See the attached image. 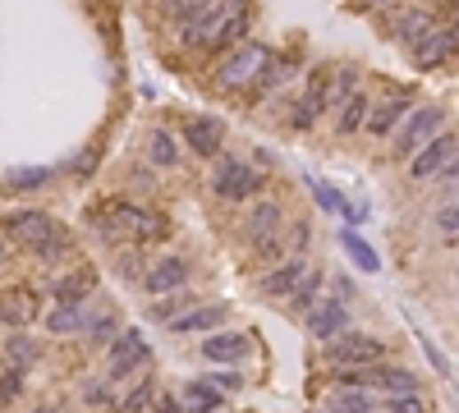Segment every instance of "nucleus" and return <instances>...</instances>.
<instances>
[{
    "instance_id": "12",
    "label": "nucleus",
    "mask_w": 459,
    "mask_h": 413,
    "mask_svg": "<svg viewBox=\"0 0 459 413\" xmlns=\"http://www.w3.org/2000/svg\"><path fill=\"white\" fill-rule=\"evenodd\" d=\"M304 275H308V258H289V262H281L276 271L262 275V294H266V298H289L294 290L304 285Z\"/></svg>"
},
{
    "instance_id": "16",
    "label": "nucleus",
    "mask_w": 459,
    "mask_h": 413,
    "mask_svg": "<svg viewBox=\"0 0 459 413\" xmlns=\"http://www.w3.org/2000/svg\"><path fill=\"white\" fill-rule=\"evenodd\" d=\"M368 381L376 391H386V400L418 395V372H409V368H368Z\"/></svg>"
},
{
    "instance_id": "11",
    "label": "nucleus",
    "mask_w": 459,
    "mask_h": 413,
    "mask_svg": "<svg viewBox=\"0 0 459 413\" xmlns=\"http://www.w3.org/2000/svg\"><path fill=\"white\" fill-rule=\"evenodd\" d=\"M414 115V101H409V92H391L382 106H372V120H368V133L372 138H386V133H395L404 120Z\"/></svg>"
},
{
    "instance_id": "34",
    "label": "nucleus",
    "mask_w": 459,
    "mask_h": 413,
    "mask_svg": "<svg viewBox=\"0 0 459 413\" xmlns=\"http://www.w3.org/2000/svg\"><path fill=\"white\" fill-rule=\"evenodd\" d=\"M143 404H152V385H133L129 400H124V409H129V413H138Z\"/></svg>"
},
{
    "instance_id": "21",
    "label": "nucleus",
    "mask_w": 459,
    "mask_h": 413,
    "mask_svg": "<svg viewBox=\"0 0 459 413\" xmlns=\"http://www.w3.org/2000/svg\"><path fill=\"white\" fill-rule=\"evenodd\" d=\"M368 120H372V106H368V97L363 92H354L344 106H340V120H336V129L340 133H354V129H368Z\"/></svg>"
},
{
    "instance_id": "31",
    "label": "nucleus",
    "mask_w": 459,
    "mask_h": 413,
    "mask_svg": "<svg viewBox=\"0 0 459 413\" xmlns=\"http://www.w3.org/2000/svg\"><path fill=\"white\" fill-rule=\"evenodd\" d=\"M313 193H317V203L327 207V211H344V207H349V203H340V193H336L331 184H321V179L313 184Z\"/></svg>"
},
{
    "instance_id": "2",
    "label": "nucleus",
    "mask_w": 459,
    "mask_h": 413,
    "mask_svg": "<svg viewBox=\"0 0 459 413\" xmlns=\"http://www.w3.org/2000/svg\"><path fill=\"white\" fill-rule=\"evenodd\" d=\"M266 69H272V51L262 42H244L221 69H216V83H221L226 92H234V88H249V83H262Z\"/></svg>"
},
{
    "instance_id": "3",
    "label": "nucleus",
    "mask_w": 459,
    "mask_h": 413,
    "mask_svg": "<svg viewBox=\"0 0 459 413\" xmlns=\"http://www.w3.org/2000/svg\"><path fill=\"white\" fill-rule=\"evenodd\" d=\"M327 358L344 372V368H382V358H386V345L376 340V336H363V330H349V336L331 340Z\"/></svg>"
},
{
    "instance_id": "38",
    "label": "nucleus",
    "mask_w": 459,
    "mask_h": 413,
    "mask_svg": "<svg viewBox=\"0 0 459 413\" xmlns=\"http://www.w3.org/2000/svg\"><path fill=\"white\" fill-rule=\"evenodd\" d=\"M111 395H106V385H88V404H106Z\"/></svg>"
},
{
    "instance_id": "32",
    "label": "nucleus",
    "mask_w": 459,
    "mask_h": 413,
    "mask_svg": "<svg viewBox=\"0 0 459 413\" xmlns=\"http://www.w3.org/2000/svg\"><path fill=\"white\" fill-rule=\"evenodd\" d=\"M23 294H5V326H23V322H28V303H19Z\"/></svg>"
},
{
    "instance_id": "8",
    "label": "nucleus",
    "mask_w": 459,
    "mask_h": 413,
    "mask_svg": "<svg viewBox=\"0 0 459 413\" xmlns=\"http://www.w3.org/2000/svg\"><path fill=\"white\" fill-rule=\"evenodd\" d=\"M308 336H317V340H340V336H349V308L340 298H321L317 308L308 313Z\"/></svg>"
},
{
    "instance_id": "15",
    "label": "nucleus",
    "mask_w": 459,
    "mask_h": 413,
    "mask_svg": "<svg viewBox=\"0 0 459 413\" xmlns=\"http://www.w3.org/2000/svg\"><path fill=\"white\" fill-rule=\"evenodd\" d=\"M226 317H230V303H207V308L198 303L194 313H184L179 322H170V336H194V330H202V336H207V330L221 326Z\"/></svg>"
},
{
    "instance_id": "25",
    "label": "nucleus",
    "mask_w": 459,
    "mask_h": 413,
    "mask_svg": "<svg viewBox=\"0 0 459 413\" xmlns=\"http://www.w3.org/2000/svg\"><path fill=\"white\" fill-rule=\"evenodd\" d=\"M92 281H97L92 271H74V275H65V281H56V298L60 303H83V294L92 290Z\"/></svg>"
},
{
    "instance_id": "22",
    "label": "nucleus",
    "mask_w": 459,
    "mask_h": 413,
    "mask_svg": "<svg viewBox=\"0 0 459 413\" xmlns=\"http://www.w3.org/2000/svg\"><path fill=\"white\" fill-rule=\"evenodd\" d=\"M115 220L124 230H133V234H143V239H152V234H161L166 226H161V216H152V211H138V207H120L115 211Z\"/></svg>"
},
{
    "instance_id": "39",
    "label": "nucleus",
    "mask_w": 459,
    "mask_h": 413,
    "mask_svg": "<svg viewBox=\"0 0 459 413\" xmlns=\"http://www.w3.org/2000/svg\"><path fill=\"white\" fill-rule=\"evenodd\" d=\"M156 413H179V400H170V395H161V400H156Z\"/></svg>"
},
{
    "instance_id": "29",
    "label": "nucleus",
    "mask_w": 459,
    "mask_h": 413,
    "mask_svg": "<svg viewBox=\"0 0 459 413\" xmlns=\"http://www.w3.org/2000/svg\"><path fill=\"white\" fill-rule=\"evenodd\" d=\"M317 290H321V271L304 275V285L289 294V303H294V308H299V313H308V308H317V303H321V298H317Z\"/></svg>"
},
{
    "instance_id": "5",
    "label": "nucleus",
    "mask_w": 459,
    "mask_h": 413,
    "mask_svg": "<svg viewBox=\"0 0 459 413\" xmlns=\"http://www.w3.org/2000/svg\"><path fill=\"white\" fill-rule=\"evenodd\" d=\"M262 188V171H253L249 161H221V171L211 175V193L221 203H244Z\"/></svg>"
},
{
    "instance_id": "35",
    "label": "nucleus",
    "mask_w": 459,
    "mask_h": 413,
    "mask_svg": "<svg viewBox=\"0 0 459 413\" xmlns=\"http://www.w3.org/2000/svg\"><path fill=\"white\" fill-rule=\"evenodd\" d=\"M437 226H441L450 239H459V203H455V207H446V211L437 216Z\"/></svg>"
},
{
    "instance_id": "7",
    "label": "nucleus",
    "mask_w": 459,
    "mask_h": 413,
    "mask_svg": "<svg viewBox=\"0 0 459 413\" xmlns=\"http://www.w3.org/2000/svg\"><path fill=\"white\" fill-rule=\"evenodd\" d=\"M455 152H459V138H450V133H441V138H431V143L409 161V175L423 184V179H431V175H446L450 171V161H455Z\"/></svg>"
},
{
    "instance_id": "20",
    "label": "nucleus",
    "mask_w": 459,
    "mask_h": 413,
    "mask_svg": "<svg viewBox=\"0 0 459 413\" xmlns=\"http://www.w3.org/2000/svg\"><path fill=\"white\" fill-rule=\"evenodd\" d=\"M184 404H188V413H216L221 409V391H216L211 381H188L184 385Z\"/></svg>"
},
{
    "instance_id": "23",
    "label": "nucleus",
    "mask_w": 459,
    "mask_h": 413,
    "mask_svg": "<svg viewBox=\"0 0 459 413\" xmlns=\"http://www.w3.org/2000/svg\"><path fill=\"white\" fill-rule=\"evenodd\" d=\"M327 409H331V413H376V400H372L368 391H336V395L327 400Z\"/></svg>"
},
{
    "instance_id": "37",
    "label": "nucleus",
    "mask_w": 459,
    "mask_h": 413,
    "mask_svg": "<svg viewBox=\"0 0 459 413\" xmlns=\"http://www.w3.org/2000/svg\"><path fill=\"white\" fill-rule=\"evenodd\" d=\"M211 385H216V391H234V385H239V372H211Z\"/></svg>"
},
{
    "instance_id": "40",
    "label": "nucleus",
    "mask_w": 459,
    "mask_h": 413,
    "mask_svg": "<svg viewBox=\"0 0 459 413\" xmlns=\"http://www.w3.org/2000/svg\"><path fill=\"white\" fill-rule=\"evenodd\" d=\"M33 413H56V409H51V404H42V409H33Z\"/></svg>"
},
{
    "instance_id": "18",
    "label": "nucleus",
    "mask_w": 459,
    "mask_h": 413,
    "mask_svg": "<svg viewBox=\"0 0 459 413\" xmlns=\"http://www.w3.org/2000/svg\"><path fill=\"white\" fill-rule=\"evenodd\" d=\"M88 326H92V317H88L83 303H60V308H51V317H46L51 336H69V330H88Z\"/></svg>"
},
{
    "instance_id": "1",
    "label": "nucleus",
    "mask_w": 459,
    "mask_h": 413,
    "mask_svg": "<svg viewBox=\"0 0 459 413\" xmlns=\"http://www.w3.org/2000/svg\"><path fill=\"white\" fill-rule=\"evenodd\" d=\"M5 230H10V239H19L23 248H33V253L46 258V262L65 248V234L56 226V216H46V211H14L5 220Z\"/></svg>"
},
{
    "instance_id": "4",
    "label": "nucleus",
    "mask_w": 459,
    "mask_h": 413,
    "mask_svg": "<svg viewBox=\"0 0 459 413\" xmlns=\"http://www.w3.org/2000/svg\"><path fill=\"white\" fill-rule=\"evenodd\" d=\"M441 120H446V110H437V106L414 110V115L404 120V129L395 133V156H400V161H414V156H418V147H427L431 138H441V133H437V129H441Z\"/></svg>"
},
{
    "instance_id": "26",
    "label": "nucleus",
    "mask_w": 459,
    "mask_h": 413,
    "mask_svg": "<svg viewBox=\"0 0 459 413\" xmlns=\"http://www.w3.org/2000/svg\"><path fill=\"white\" fill-rule=\"evenodd\" d=\"M194 303H198V298L188 294V290H179V294H166L161 303H152V317L170 326V322H179V313H184V308H194Z\"/></svg>"
},
{
    "instance_id": "9",
    "label": "nucleus",
    "mask_w": 459,
    "mask_h": 413,
    "mask_svg": "<svg viewBox=\"0 0 459 413\" xmlns=\"http://www.w3.org/2000/svg\"><path fill=\"white\" fill-rule=\"evenodd\" d=\"M244 230H249V239H253L257 248H272V243L281 239V203H276V198L253 203L249 216H244Z\"/></svg>"
},
{
    "instance_id": "27",
    "label": "nucleus",
    "mask_w": 459,
    "mask_h": 413,
    "mask_svg": "<svg viewBox=\"0 0 459 413\" xmlns=\"http://www.w3.org/2000/svg\"><path fill=\"white\" fill-rule=\"evenodd\" d=\"M42 184H51L46 165H19V171L5 175V188H10V193H14V188H42Z\"/></svg>"
},
{
    "instance_id": "19",
    "label": "nucleus",
    "mask_w": 459,
    "mask_h": 413,
    "mask_svg": "<svg viewBox=\"0 0 459 413\" xmlns=\"http://www.w3.org/2000/svg\"><path fill=\"white\" fill-rule=\"evenodd\" d=\"M427 33H437V23H431L427 10H400V19H395V37L409 42V51H414Z\"/></svg>"
},
{
    "instance_id": "24",
    "label": "nucleus",
    "mask_w": 459,
    "mask_h": 413,
    "mask_svg": "<svg viewBox=\"0 0 459 413\" xmlns=\"http://www.w3.org/2000/svg\"><path fill=\"white\" fill-rule=\"evenodd\" d=\"M340 243H344V253H349V258H354V262H359L363 271H376V266H382V262H376V248H372L368 239H359V234H354V230H349V226L340 230Z\"/></svg>"
},
{
    "instance_id": "6",
    "label": "nucleus",
    "mask_w": 459,
    "mask_h": 413,
    "mask_svg": "<svg viewBox=\"0 0 459 413\" xmlns=\"http://www.w3.org/2000/svg\"><path fill=\"white\" fill-rule=\"evenodd\" d=\"M147 340L138 336V330H124V336L111 345V368H106V381H124L129 372L147 368Z\"/></svg>"
},
{
    "instance_id": "30",
    "label": "nucleus",
    "mask_w": 459,
    "mask_h": 413,
    "mask_svg": "<svg viewBox=\"0 0 459 413\" xmlns=\"http://www.w3.org/2000/svg\"><path fill=\"white\" fill-rule=\"evenodd\" d=\"M386 409L391 413H427V400L423 395H395V400H386Z\"/></svg>"
},
{
    "instance_id": "10",
    "label": "nucleus",
    "mask_w": 459,
    "mask_h": 413,
    "mask_svg": "<svg viewBox=\"0 0 459 413\" xmlns=\"http://www.w3.org/2000/svg\"><path fill=\"white\" fill-rule=\"evenodd\" d=\"M455 51H459V28H437V33H427V37L414 46V65H418V69H437V65L450 60Z\"/></svg>"
},
{
    "instance_id": "13",
    "label": "nucleus",
    "mask_w": 459,
    "mask_h": 413,
    "mask_svg": "<svg viewBox=\"0 0 459 413\" xmlns=\"http://www.w3.org/2000/svg\"><path fill=\"white\" fill-rule=\"evenodd\" d=\"M184 281H188V262H184V258H161V262H152L147 275H143V285H147L152 294H179Z\"/></svg>"
},
{
    "instance_id": "14",
    "label": "nucleus",
    "mask_w": 459,
    "mask_h": 413,
    "mask_svg": "<svg viewBox=\"0 0 459 413\" xmlns=\"http://www.w3.org/2000/svg\"><path fill=\"white\" fill-rule=\"evenodd\" d=\"M249 353V336L244 330H216V336L202 340V358L207 363H239Z\"/></svg>"
},
{
    "instance_id": "36",
    "label": "nucleus",
    "mask_w": 459,
    "mask_h": 413,
    "mask_svg": "<svg viewBox=\"0 0 459 413\" xmlns=\"http://www.w3.org/2000/svg\"><path fill=\"white\" fill-rule=\"evenodd\" d=\"M111 330H115V317H106V313H101V317L88 326V336H92V340H106V336H111Z\"/></svg>"
},
{
    "instance_id": "33",
    "label": "nucleus",
    "mask_w": 459,
    "mask_h": 413,
    "mask_svg": "<svg viewBox=\"0 0 459 413\" xmlns=\"http://www.w3.org/2000/svg\"><path fill=\"white\" fill-rule=\"evenodd\" d=\"M19 391H23V368H5V404H14L19 400Z\"/></svg>"
},
{
    "instance_id": "17",
    "label": "nucleus",
    "mask_w": 459,
    "mask_h": 413,
    "mask_svg": "<svg viewBox=\"0 0 459 413\" xmlns=\"http://www.w3.org/2000/svg\"><path fill=\"white\" fill-rule=\"evenodd\" d=\"M184 138H188V147H194L198 156H211V152H221L226 124H221V120H211V115H202V120H194V124L184 129Z\"/></svg>"
},
{
    "instance_id": "28",
    "label": "nucleus",
    "mask_w": 459,
    "mask_h": 413,
    "mask_svg": "<svg viewBox=\"0 0 459 413\" xmlns=\"http://www.w3.org/2000/svg\"><path fill=\"white\" fill-rule=\"evenodd\" d=\"M147 156H152L156 165H179V147H175V138H170L166 129H156V133L147 138Z\"/></svg>"
}]
</instances>
